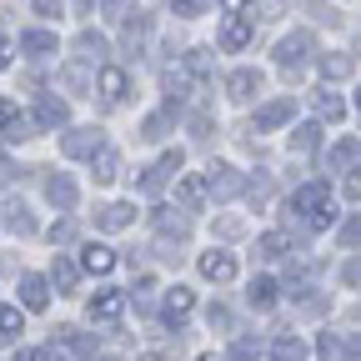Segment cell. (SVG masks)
<instances>
[{
    "instance_id": "obj_16",
    "label": "cell",
    "mask_w": 361,
    "mask_h": 361,
    "mask_svg": "<svg viewBox=\"0 0 361 361\" xmlns=\"http://www.w3.org/2000/svg\"><path fill=\"white\" fill-rule=\"evenodd\" d=\"M66 101H51V96H40V106H35V126L40 130H51V126H66Z\"/></svg>"
},
{
    "instance_id": "obj_13",
    "label": "cell",
    "mask_w": 361,
    "mask_h": 361,
    "mask_svg": "<svg viewBox=\"0 0 361 361\" xmlns=\"http://www.w3.org/2000/svg\"><path fill=\"white\" fill-rule=\"evenodd\" d=\"M96 85H101V96H106V101H121V96H126V90H130V75H126L121 66H106Z\"/></svg>"
},
{
    "instance_id": "obj_36",
    "label": "cell",
    "mask_w": 361,
    "mask_h": 361,
    "mask_svg": "<svg viewBox=\"0 0 361 361\" xmlns=\"http://www.w3.org/2000/svg\"><path fill=\"white\" fill-rule=\"evenodd\" d=\"M231 361H261V346L256 341H236L231 346Z\"/></svg>"
},
{
    "instance_id": "obj_7",
    "label": "cell",
    "mask_w": 361,
    "mask_h": 361,
    "mask_svg": "<svg viewBox=\"0 0 361 361\" xmlns=\"http://www.w3.org/2000/svg\"><path fill=\"white\" fill-rule=\"evenodd\" d=\"M291 116H296V101H291V96H281V101H271V106H261V111H256V126H251V130H276V126H286Z\"/></svg>"
},
{
    "instance_id": "obj_27",
    "label": "cell",
    "mask_w": 361,
    "mask_h": 361,
    "mask_svg": "<svg viewBox=\"0 0 361 361\" xmlns=\"http://www.w3.org/2000/svg\"><path fill=\"white\" fill-rule=\"evenodd\" d=\"M25 331V322H20V311L16 306H0V341H16Z\"/></svg>"
},
{
    "instance_id": "obj_6",
    "label": "cell",
    "mask_w": 361,
    "mask_h": 361,
    "mask_svg": "<svg viewBox=\"0 0 361 361\" xmlns=\"http://www.w3.org/2000/svg\"><path fill=\"white\" fill-rule=\"evenodd\" d=\"M201 276L216 281V286L231 281V276H236V256H231V251H206V256H201Z\"/></svg>"
},
{
    "instance_id": "obj_38",
    "label": "cell",
    "mask_w": 361,
    "mask_h": 361,
    "mask_svg": "<svg viewBox=\"0 0 361 361\" xmlns=\"http://www.w3.org/2000/svg\"><path fill=\"white\" fill-rule=\"evenodd\" d=\"M186 66H191L196 75H206V71H211V56H206V51H191V61H186Z\"/></svg>"
},
{
    "instance_id": "obj_25",
    "label": "cell",
    "mask_w": 361,
    "mask_h": 361,
    "mask_svg": "<svg viewBox=\"0 0 361 361\" xmlns=\"http://www.w3.org/2000/svg\"><path fill=\"white\" fill-rule=\"evenodd\" d=\"M316 146H322V130H316V126H296V130H291V151L311 156Z\"/></svg>"
},
{
    "instance_id": "obj_18",
    "label": "cell",
    "mask_w": 361,
    "mask_h": 361,
    "mask_svg": "<svg viewBox=\"0 0 361 361\" xmlns=\"http://www.w3.org/2000/svg\"><path fill=\"white\" fill-rule=\"evenodd\" d=\"M156 231H161V236H176V241H186L191 221L180 216V211H156Z\"/></svg>"
},
{
    "instance_id": "obj_37",
    "label": "cell",
    "mask_w": 361,
    "mask_h": 361,
    "mask_svg": "<svg viewBox=\"0 0 361 361\" xmlns=\"http://www.w3.org/2000/svg\"><path fill=\"white\" fill-rule=\"evenodd\" d=\"M341 281H346V286H361V256L341 266Z\"/></svg>"
},
{
    "instance_id": "obj_46",
    "label": "cell",
    "mask_w": 361,
    "mask_h": 361,
    "mask_svg": "<svg viewBox=\"0 0 361 361\" xmlns=\"http://www.w3.org/2000/svg\"><path fill=\"white\" fill-rule=\"evenodd\" d=\"M126 6H130V0H106V11H111V16H126Z\"/></svg>"
},
{
    "instance_id": "obj_2",
    "label": "cell",
    "mask_w": 361,
    "mask_h": 361,
    "mask_svg": "<svg viewBox=\"0 0 361 361\" xmlns=\"http://www.w3.org/2000/svg\"><path fill=\"white\" fill-rule=\"evenodd\" d=\"M61 151H66L71 161H80V156L96 161V156L106 151V130H101V126H80V130H71L66 141H61Z\"/></svg>"
},
{
    "instance_id": "obj_8",
    "label": "cell",
    "mask_w": 361,
    "mask_h": 361,
    "mask_svg": "<svg viewBox=\"0 0 361 361\" xmlns=\"http://www.w3.org/2000/svg\"><path fill=\"white\" fill-rule=\"evenodd\" d=\"M85 311H90V322H116V316L126 311V296L106 286V291H96V296H90V306H85Z\"/></svg>"
},
{
    "instance_id": "obj_9",
    "label": "cell",
    "mask_w": 361,
    "mask_h": 361,
    "mask_svg": "<svg viewBox=\"0 0 361 361\" xmlns=\"http://www.w3.org/2000/svg\"><path fill=\"white\" fill-rule=\"evenodd\" d=\"M306 101H311V111L322 116V121H341V116H346V101L336 96V90H311Z\"/></svg>"
},
{
    "instance_id": "obj_42",
    "label": "cell",
    "mask_w": 361,
    "mask_h": 361,
    "mask_svg": "<svg viewBox=\"0 0 361 361\" xmlns=\"http://www.w3.org/2000/svg\"><path fill=\"white\" fill-rule=\"evenodd\" d=\"M161 171H166V176L180 171V151H166V156H161Z\"/></svg>"
},
{
    "instance_id": "obj_30",
    "label": "cell",
    "mask_w": 361,
    "mask_h": 361,
    "mask_svg": "<svg viewBox=\"0 0 361 361\" xmlns=\"http://www.w3.org/2000/svg\"><path fill=\"white\" fill-rule=\"evenodd\" d=\"M322 75H326V80H346V75H351V56H326V61H322Z\"/></svg>"
},
{
    "instance_id": "obj_35",
    "label": "cell",
    "mask_w": 361,
    "mask_h": 361,
    "mask_svg": "<svg viewBox=\"0 0 361 361\" xmlns=\"http://www.w3.org/2000/svg\"><path fill=\"white\" fill-rule=\"evenodd\" d=\"M161 180H166V171H161V166L141 171V191H146V196H156V191H161Z\"/></svg>"
},
{
    "instance_id": "obj_55",
    "label": "cell",
    "mask_w": 361,
    "mask_h": 361,
    "mask_svg": "<svg viewBox=\"0 0 361 361\" xmlns=\"http://www.w3.org/2000/svg\"><path fill=\"white\" fill-rule=\"evenodd\" d=\"M106 361H116V356H106Z\"/></svg>"
},
{
    "instance_id": "obj_29",
    "label": "cell",
    "mask_w": 361,
    "mask_h": 361,
    "mask_svg": "<svg viewBox=\"0 0 361 361\" xmlns=\"http://www.w3.org/2000/svg\"><path fill=\"white\" fill-rule=\"evenodd\" d=\"M116 171H121V156H116V151H101V156H96V180L106 186V180H116Z\"/></svg>"
},
{
    "instance_id": "obj_54",
    "label": "cell",
    "mask_w": 361,
    "mask_h": 361,
    "mask_svg": "<svg viewBox=\"0 0 361 361\" xmlns=\"http://www.w3.org/2000/svg\"><path fill=\"white\" fill-rule=\"evenodd\" d=\"M196 361H221V356H196Z\"/></svg>"
},
{
    "instance_id": "obj_40",
    "label": "cell",
    "mask_w": 361,
    "mask_h": 361,
    "mask_svg": "<svg viewBox=\"0 0 361 361\" xmlns=\"http://www.w3.org/2000/svg\"><path fill=\"white\" fill-rule=\"evenodd\" d=\"M346 196H351V201H361V166L346 176Z\"/></svg>"
},
{
    "instance_id": "obj_24",
    "label": "cell",
    "mask_w": 361,
    "mask_h": 361,
    "mask_svg": "<svg viewBox=\"0 0 361 361\" xmlns=\"http://www.w3.org/2000/svg\"><path fill=\"white\" fill-rule=\"evenodd\" d=\"M246 301H251L256 311H266L271 301H276V281H271V276H256V281H251V291H246Z\"/></svg>"
},
{
    "instance_id": "obj_5",
    "label": "cell",
    "mask_w": 361,
    "mask_h": 361,
    "mask_svg": "<svg viewBox=\"0 0 361 361\" xmlns=\"http://www.w3.org/2000/svg\"><path fill=\"white\" fill-rule=\"evenodd\" d=\"M251 35H256V20L251 16H231V20L221 25V45H226V51H246Z\"/></svg>"
},
{
    "instance_id": "obj_39",
    "label": "cell",
    "mask_w": 361,
    "mask_h": 361,
    "mask_svg": "<svg viewBox=\"0 0 361 361\" xmlns=\"http://www.w3.org/2000/svg\"><path fill=\"white\" fill-rule=\"evenodd\" d=\"M45 236H51L56 246H66V241H71V221H61V226H51V231H45Z\"/></svg>"
},
{
    "instance_id": "obj_12",
    "label": "cell",
    "mask_w": 361,
    "mask_h": 361,
    "mask_svg": "<svg viewBox=\"0 0 361 361\" xmlns=\"http://www.w3.org/2000/svg\"><path fill=\"white\" fill-rule=\"evenodd\" d=\"M356 156H361V141H356V135H346V141H336V146L326 151V171H346V166H356Z\"/></svg>"
},
{
    "instance_id": "obj_34",
    "label": "cell",
    "mask_w": 361,
    "mask_h": 361,
    "mask_svg": "<svg viewBox=\"0 0 361 361\" xmlns=\"http://www.w3.org/2000/svg\"><path fill=\"white\" fill-rule=\"evenodd\" d=\"M336 241H341V246H361V216H351V221L341 226V231H336Z\"/></svg>"
},
{
    "instance_id": "obj_19",
    "label": "cell",
    "mask_w": 361,
    "mask_h": 361,
    "mask_svg": "<svg viewBox=\"0 0 361 361\" xmlns=\"http://www.w3.org/2000/svg\"><path fill=\"white\" fill-rule=\"evenodd\" d=\"M130 216H135V206H126V201H116V206H106L96 221H101V231H126L130 226Z\"/></svg>"
},
{
    "instance_id": "obj_10",
    "label": "cell",
    "mask_w": 361,
    "mask_h": 361,
    "mask_svg": "<svg viewBox=\"0 0 361 361\" xmlns=\"http://www.w3.org/2000/svg\"><path fill=\"white\" fill-rule=\"evenodd\" d=\"M20 301H25V311H45V301H51L45 276H20Z\"/></svg>"
},
{
    "instance_id": "obj_56",
    "label": "cell",
    "mask_w": 361,
    "mask_h": 361,
    "mask_svg": "<svg viewBox=\"0 0 361 361\" xmlns=\"http://www.w3.org/2000/svg\"><path fill=\"white\" fill-rule=\"evenodd\" d=\"M356 101H361V96H356Z\"/></svg>"
},
{
    "instance_id": "obj_50",
    "label": "cell",
    "mask_w": 361,
    "mask_h": 361,
    "mask_svg": "<svg viewBox=\"0 0 361 361\" xmlns=\"http://www.w3.org/2000/svg\"><path fill=\"white\" fill-rule=\"evenodd\" d=\"M6 180H11V161H6V156H0V186H6Z\"/></svg>"
},
{
    "instance_id": "obj_49",
    "label": "cell",
    "mask_w": 361,
    "mask_h": 361,
    "mask_svg": "<svg viewBox=\"0 0 361 361\" xmlns=\"http://www.w3.org/2000/svg\"><path fill=\"white\" fill-rule=\"evenodd\" d=\"M346 361H361V336H356V341L346 346Z\"/></svg>"
},
{
    "instance_id": "obj_1",
    "label": "cell",
    "mask_w": 361,
    "mask_h": 361,
    "mask_svg": "<svg viewBox=\"0 0 361 361\" xmlns=\"http://www.w3.org/2000/svg\"><path fill=\"white\" fill-rule=\"evenodd\" d=\"M291 211H306V221L316 226V231H326V226L336 221V206H331V186L326 180H306V186L291 196Z\"/></svg>"
},
{
    "instance_id": "obj_41",
    "label": "cell",
    "mask_w": 361,
    "mask_h": 361,
    "mask_svg": "<svg viewBox=\"0 0 361 361\" xmlns=\"http://www.w3.org/2000/svg\"><path fill=\"white\" fill-rule=\"evenodd\" d=\"M316 351H322V356H326V361H331V356H336V351H341V341H336V336H322V341H316Z\"/></svg>"
},
{
    "instance_id": "obj_43",
    "label": "cell",
    "mask_w": 361,
    "mask_h": 361,
    "mask_svg": "<svg viewBox=\"0 0 361 361\" xmlns=\"http://www.w3.org/2000/svg\"><path fill=\"white\" fill-rule=\"evenodd\" d=\"M211 326H221V331L231 326V316H226V306H211Z\"/></svg>"
},
{
    "instance_id": "obj_45",
    "label": "cell",
    "mask_w": 361,
    "mask_h": 361,
    "mask_svg": "<svg viewBox=\"0 0 361 361\" xmlns=\"http://www.w3.org/2000/svg\"><path fill=\"white\" fill-rule=\"evenodd\" d=\"M11 121H16V106H11V101H0V126L11 130Z\"/></svg>"
},
{
    "instance_id": "obj_52",
    "label": "cell",
    "mask_w": 361,
    "mask_h": 361,
    "mask_svg": "<svg viewBox=\"0 0 361 361\" xmlns=\"http://www.w3.org/2000/svg\"><path fill=\"white\" fill-rule=\"evenodd\" d=\"M226 6H231V11H241V6H251V0H226Z\"/></svg>"
},
{
    "instance_id": "obj_26",
    "label": "cell",
    "mask_w": 361,
    "mask_h": 361,
    "mask_svg": "<svg viewBox=\"0 0 361 361\" xmlns=\"http://www.w3.org/2000/svg\"><path fill=\"white\" fill-rule=\"evenodd\" d=\"M256 251H261V256H286V251H291V236H286V231H266V236L256 241Z\"/></svg>"
},
{
    "instance_id": "obj_32",
    "label": "cell",
    "mask_w": 361,
    "mask_h": 361,
    "mask_svg": "<svg viewBox=\"0 0 361 361\" xmlns=\"http://www.w3.org/2000/svg\"><path fill=\"white\" fill-rule=\"evenodd\" d=\"M271 361H306V346L301 341H276L271 346Z\"/></svg>"
},
{
    "instance_id": "obj_53",
    "label": "cell",
    "mask_w": 361,
    "mask_h": 361,
    "mask_svg": "<svg viewBox=\"0 0 361 361\" xmlns=\"http://www.w3.org/2000/svg\"><path fill=\"white\" fill-rule=\"evenodd\" d=\"M356 56H361V30H356Z\"/></svg>"
},
{
    "instance_id": "obj_3",
    "label": "cell",
    "mask_w": 361,
    "mask_h": 361,
    "mask_svg": "<svg viewBox=\"0 0 361 361\" xmlns=\"http://www.w3.org/2000/svg\"><path fill=\"white\" fill-rule=\"evenodd\" d=\"M311 51H316V40H311V30H296V35H286V40L276 45V56H281V66H286L291 75L301 71V61H306Z\"/></svg>"
},
{
    "instance_id": "obj_14",
    "label": "cell",
    "mask_w": 361,
    "mask_h": 361,
    "mask_svg": "<svg viewBox=\"0 0 361 361\" xmlns=\"http://www.w3.org/2000/svg\"><path fill=\"white\" fill-rule=\"evenodd\" d=\"M0 221H6L16 236H30V231H35V221H30V211H25L20 201H6V206H0Z\"/></svg>"
},
{
    "instance_id": "obj_31",
    "label": "cell",
    "mask_w": 361,
    "mask_h": 361,
    "mask_svg": "<svg viewBox=\"0 0 361 361\" xmlns=\"http://www.w3.org/2000/svg\"><path fill=\"white\" fill-rule=\"evenodd\" d=\"M166 130H171V111H161V116H146V126H141V135H146V141H161Z\"/></svg>"
},
{
    "instance_id": "obj_44",
    "label": "cell",
    "mask_w": 361,
    "mask_h": 361,
    "mask_svg": "<svg viewBox=\"0 0 361 361\" xmlns=\"http://www.w3.org/2000/svg\"><path fill=\"white\" fill-rule=\"evenodd\" d=\"M35 11L40 16H61V0H35Z\"/></svg>"
},
{
    "instance_id": "obj_15",
    "label": "cell",
    "mask_w": 361,
    "mask_h": 361,
    "mask_svg": "<svg viewBox=\"0 0 361 361\" xmlns=\"http://www.w3.org/2000/svg\"><path fill=\"white\" fill-rule=\"evenodd\" d=\"M80 266H85V271H96V276H106V271L116 266V251H111V246H96V241H90V246L80 251Z\"/></svg>"
},
{
    "instance_id": "obj_4",
    "label": "cell",
    "mask_w": 361,
    "mask_h": 361,
    "mask_svg": "<svg viewBox=\"0 0 361 361\" xmlns=\"http://www.w3.org/2000/svg\"><path fill=\"white\" fill-rule=\"evenodd\" d=\"M206 191H211L216 201L241 196V171H236V166H211V171H206Z\"/></svg>"
},
{
    "instance_id": "obj_21",
    "label": "cell",
    "mask_w": 361,
    "mask_h": 361,
    "mask_svg": "<svg viewBox=\"0 0 361 361\" xmlns=\"http://www.w3.org/2000/svg\"><path fill=\"white\" fill-rule=\"evenodd\" d=\"M226 90H231L236 101H246V96H256L261 90V71H236L231 80H226Z\"/></svg>"
},
{
    "instance_id": "obj_47",
    "label": "cell",
    "mask_w": 361,
    "mask_h": 361,
    "mask_svg": "<svg viewBox=\"0 0 361 361\" xmlns=\"http://www.w3.org/2000/svg\"><path fill=\"white\" fill-rule=\"evenodd\" d=\"M0 66H11V40L0 35Z\"/></svg>"
},
{
    "instance_id": "obj_17",
    "label": "cell",
    "mask_w": 361,
    "mask_h": 361,
    "mask_svg": "<svg viewBox=\"0 0 361 361\" xmlns=\"http://www.w3.org/2000/svg\"><path fill=\"white\" fill-rule=\"evenodd\" d=\"M176 196H180V206H186V211H196V206L206 201V176H180Z\"/></svg>"
},
{
    "instance_id": "obj_11",
    "label": "cell",
    "mask_w": 361,
    "mask_h": 361,
    "mask_svg": "<svg viewBox=\"0 0 361 361\" xmlns=\"http://www.w3.org/2000/svg\"><path fill=\"white\" fill-rule=\"evenodd\" d=\"M45 196H51L56 211H71L75 206V180L71 176H51V180H45Z\"/></svg>"
},
{
    "instance_id": "obj_51",
    "label": "cell",
    "mask_w": 361,
    "mask_h": 361,
    "mask_svg": "<svg viewBox=\"0 0 361 361\" xmlns=\"http://www.w3.org/2000/svg\"><path fill=\"white\" fill-rule=\"evenodd\" d=\"M75 6H80V16H90V6H96V0H75Z\"/></svg>"
},
{
    "instance_id": "obj_22",
    "label": "cell",
    "mask_w": 361,
    "mask_h": 361,
    "mask_svg": "<svg viewBox=\"0 0 361 361\" xmlns=\"http://www.w3.org/2000/svg\"><path fill=\"white\" fill-rule=\"evenodd\" d=\"M51 281H56V286H61L66 296L75 291V281H80V271H75V261H71V256H56V266H51Z\"/></svg>"
},
{
    "instance_id": "obj_20",
    "label": "cell",
    "mask_w": 361,
    "mask_h": 361,
    "mask_svg": "<svg viewBox=\"0 0 361 361\" xmlns=\"http://www.w3.org/2000/svg\"><path fill=\"white\" fill-rule=\"evenodd\" d=\"M191 306H196V296H191L186 286H171V291H166V316H171V322L191 316Z\"/></svg>"
},
{
    "instance_id": "obj_33",
    "label": "cell",
    "mask_w": 361,
    "mask_h": 361,
    "mask_svg": "<svg viewBox=\"0 0 361 361\" xmlns=\"http://www.w3.org/2000/svg\"><path fill=\"white\" fill-rule=\"evenodd\" d=\"M171 11H176V16H206L211 0H171Z\"/></svg>"
},
{
    "instance_id": "obj_48",
    "label": "cell",
    "mask_w": 361,
    "mask_h": 361,
    "mask_svg": "<svg viewBox=\"0 0 361 361\" xmlns=\"http://www.w3.org/2000/svg\"><path fill=\"white\" fill-rule=\"evenodd\" d=\"M16 361H45V351H16Z\"/></svg>"
},
{
    "instance_id": "obj_23",
    "label": "cell",
    "mask_w": 361,
    "mask_h": 361,
    "mask_svg": "<svg viewBox=\"0 0 361 361\" xmlns=\"http://www.w3.org/2000/svg\"><path fill=\"white\" fill-rule=\"evenodd\" d=\"M20 51H25V56H51V51H56V35H51V30H25V35H20Z\"/></svg>"
},
{
    "instance_id": "obj_28",
    "label": "cell",
    "mask_w": 361,
    "mask_h": 361,
    "mask_svg": "<svg viewBox=\"0 0 361 361\" xmlns=\"http://www.w3.org/2000/svg\"><path fill=\"white\" fill-rule=\"evenodd\" d=\"M75 51H80V56H85V61H101V56H106V51H111V45H106V40H101V35H96V30H85V35H80V40H75Z\"/></svg>"
}]
</instances>
